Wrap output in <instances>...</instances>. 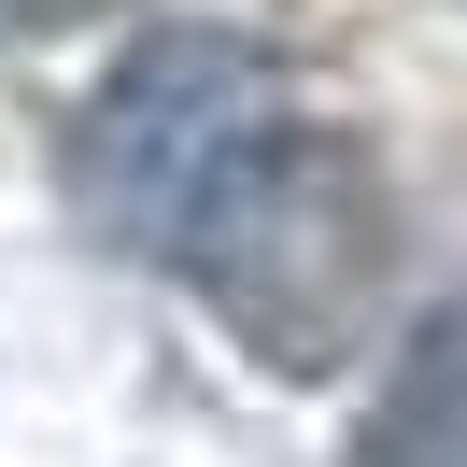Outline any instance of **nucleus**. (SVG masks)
Segmentation results:
<instances>
[{
  "mask_svg": "<svg viewBox=\"0 0 467 467\" xmlns=\"http://www.w3.org/2000/svg\"><path fill=\"white\" fill-rule=\"evenodd\" d=\"M171 269L269 368H340L354 326H368V284H382V184H368L354 142H326L297 114L199 199V227L171 241Z\"/></svg>",
  "mask_w": 467,
  "mask_h": 467,
  "instance_id": "f257e3e1",
  "label": "nucleus"
},
{
  "mask_svg": "<svg viewBox=\"0 0 467 467\" xmlns=\"http://www.w3.org/2000/svg\"><path fill=\"white\" fill-rule=\"evenodd\" d=\"M269 128H297V86H284L269 43H241V29H142L86 86L71 199H86V227L114 241V255L171 269V241L199 227V199L269 142Z\"/></svg>",
  "mask_w": 467,
  "mask_h": 467,
  "instance_id": "f03ea898",
  "label": "nucleus"
},
{
  "mask_svg": "<svg viewBox=\"0 0 467 467\" xmlns=\"http://www.w3.org/2000/svg\"><path fill=\"white\" fill-rule=\"evenodd\" d=\"M340 467H467V297H439V312L382 354Z\"/></svg>",
  "mask_w": 467,
  "mask_h": 467,
  "instance_id": "7ed1b4c3",
  "label": "nucleus"
},
{
  "mask_svg": "<svg viewBox=\"0 0 467 467\" xmlns=\"http://www.w3.org/2000/svg\"><path fill=\"white\" fill-rule=\"evenodd\" d=\"M57 15H86V0H0V43H29V29H57Z\"/></svg>",
  "mask_w": 467,
  "mask_h": 467,
  "instance_id": "20e7f679",
  "label": "nucleus"
}]
</instances>
